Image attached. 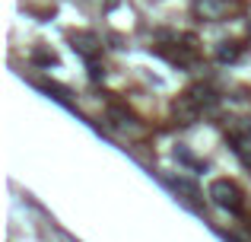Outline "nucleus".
<instances>
[{
  "mask_svg": "<svg viewBox=\"0 0 251 242\" xmlns=\"http://www.w3.org/2000/svg\"><path fill=\"white\" fill-rule=\"evenodd\" d=\"M207 198L213 201L216 207H223V211H242V191H239V185H235V182H229V179L210 182Z\"/></svg>",
  "mask_w": 251,
  "mask_h": 242,
  "instance_id": "1",
  "label": "nucleus"
},
{
  "mask_svg": "<svg viewBox=\"0 0 251 242\" xmlns=\"http://www.w3.org/2000/svg\"><path fill=\"white\" fill-rule=\"evenodd\" d=\"M70 45H74V51L80 57H86V61H96L99 48H102L96 32H74V35H70Z\"/></svg>",
  "mask_w": 251,
  "mask_h": 242,
  "instance_id": "2",
  "label": "nucleus"
},
{
  "mask_svg": "<svg viewBox=\"0 0 251 242\" xmlns=\"http://www.w3.org/2000/svg\"><path fill=\"white\" fill-rule=\"evenodd\" d=\"M201 112H203V108L194 102V96H191V93H184L181 99L175 102V118L181 121V124H194L197 118H201Z\"/></svg>",
  "mask_w": 251,
  "mask_h": 242,
  "instance_id": "3",
  "label": "nucleus"
},
{
  "mask_svg": "<svg viewBox=\"0 0 251 242\" xmlns=\"http://www.w3.org/2000/svg\"><path fill=\"white\" fill-rule=\"evenodd\" d=\"M226 0H197V13H201L203 19H220L223 13H226Z\"/></svg>",
  "mask_w": 251,
  "mask_h": 242,
  "instance_id": "4",
  "label": "nucleus"
},
{
  "mask_svg": "<svg viewBox=\"0 0 251 242\" xmlns=\"http://www.w3.org/2000/svg\"><path fill=\"white\" fill-rule=\"evenodd\" d=\"M108 118H111V124H115V128H121V131H137L134 115L124 112V108H108Z\"/></svg>",
  "mask_w": 251,
  "mask_h": 242,
  "instance_id": "5",
  "label": "nucleus"
},
{
  "mask_svg": "<svg viewBox=\"0 0 251 242\" xmlns=\"http://www.w3.org/2000/svg\"><path fill=\"white\" fill-rule=\"evenodd\" d=\"M175 160L181 162V166H188V169H207V162H201L188 147H175Z\"/></svg>",
  "mask_w": 251,
  "mask_h": 242,
  "instance_id": "6",
  "label": "nucleus"
},
{
  "mask_svg": "<svg viewBox=\"0 0 251 242\" xmlns=\"http://www.w3.org/2000/svg\"><path fill=\"white\" fill-rule=\"evenodd\" d=\"M166 185L169 188H175V191H181V194H188V198H197V185L194 182H188V179H166Z\"/></svg>",
  "mask_w": 251,
  "mask_h": 242,
  "instance_id": "7",
  "label": "nucleus"
},
{
  "mask_svg": "<svg viewBox=\"0 0 251 242\" xmlns=\"http://www.w3.org/2000/svg\"><path fill=\"white\" fill-rule=\"evenodd\" d=\"M32 64H38V67H54L57 64V54L48 48H35L32 51Z\"/></svg>",
  "mask_w": 251,
  "mask_h": 242,
  "instance_id": "8",
  "label": "nucleus"
},
{
  "mask_svg": "<svg viewBox=\"0 0 251 242\" xmlns=\"http://www.w3.org/2000/svg\"><path fill=\"white\" fill-rule=\"evenodd\" d=\"M239 45H235V42H223L220 45V48H216V57H220V61L223 64H229V61H235V57H239Z\"/></svg>",
  "mask_w": 251,
  "mask_h": 242,
  "instance_id": "9",
  "label": "nucleus"
},
{
  "mask_svg": "<svg viewBox=\"0 0 251 242\" xmlns=\"http://www.w3.org/2000/svg\"><path fill=\"white\" fill-rule=\"evenodd\" d=\"M89 80H92V83H99V80H102V67H99L96 61H89Z\"/></svg>",
  "mask_w": 251,
  "mask_h": 242,
  "instance_id": "10",
  "label": "nucleus"
}]
</instances>
